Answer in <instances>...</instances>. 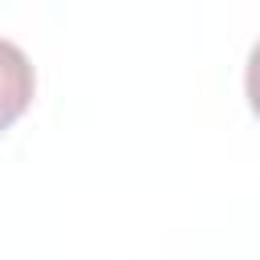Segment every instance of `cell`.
<instances>
[{"instance_id": "7a4b0ae2", "label": "cell", "mask_w": 260, "mask_h": 260, "mask_svg": "<svg viewBox=\"0 0 260 260\" xmlns=\"http://www.w3.org/2000/svg\"><path fill=\"white\" fill-rule=\"evenodd\" d=\"M244 89H248V106H252V114L260 118V41H256V45H252V53H248Z\"/></svg>"}, {"instance_id": "6da1fadb", "label": "cell", "mask_w": 260, "mask_h": 260, "mask_svg": "<svg viewBox=\"0 0 260 260\" xmlns=\"http://www.w3.org/2000/svg\"><path fill=\"white\" fill-rule=\"evenodd\" d=\"M32 93H37L32 61L24 57L20 45L0 37V130H8L32 106Z\"/></svg>"}]
</instances>
